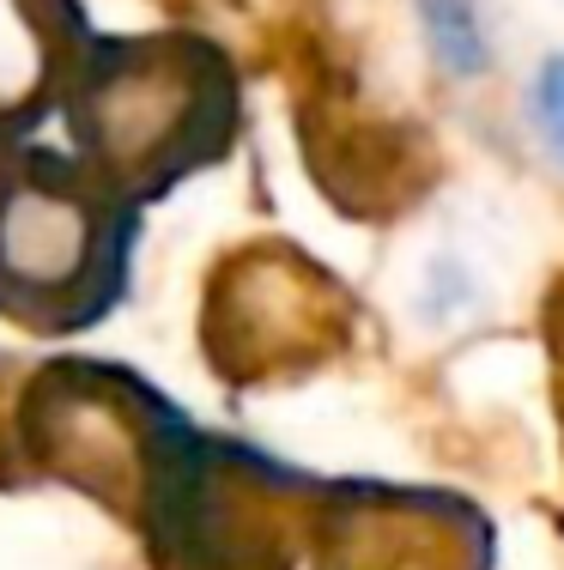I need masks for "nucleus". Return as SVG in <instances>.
<instances>
[{
	"label": "nucleus",
	"mask_w": 564,
	"mask_h": 570,
	"mask_svg": "<svg viewBox=\"0 0 564 570\" xmlns=\"http://www.w3.org/2000/svg\"><path fill=\"white\" fill-rule=\"evenodd\" d=\"M122 267L110 188L61 158L19 153L0 165V309L37 328L103 309Z\"/></svg>",
	"instance_id": "nucleus-2"
},
{
	"label": "nucleus",
	"mask_w": 564,
	"mask_h": 570,
	"mask_svg": "<svg viewBox=\"0 0 564 570\" xmlns=\"http://www.w3.org/2000/svg\"><path fill=\"white\" fill-rule=\"evenodd\" d=\"M474 279H467V267L455 262V255H432V267H425V292H419V316L425 322H455L474 309Z\"/></svg>",
	"instance_id": "nucleus-6"
},
{
	"label": "nucleus",
	"mask_w": 564,
	"mask_h": 570,
	"mask_svg": "<svg viewBox=\"0 0 564 570\" xmlns=\"http://www.w3.org/2000/svg\"><path fill=\"white\" fill-rule=\"evenodd\" d=\"M534 128H541V140L564 165V56H553L541 67V79H534Z\"/></svg>",
	"instance_id": "nucleus-7"
},
{
	"label": "nucleus",
	"mask_w": 564,
	"mask_h": 570,
	"mask_svg": "<svg viewBox=\"0 0 564 570\" xmlns=\"http://www.w3.org/2000/svg\"><path fill=\"white\" fill-rule=\"evenodd\" d=\"M24 438L37 461L61 473L67 485H86L103 504L146 498L158 510L170 468L158 461V431L146 419V401L128 395L116 376L98 371H56L37 383Z\"/></svg>",
	"instance_id": "nucleus-3"
},
{
	"label": "nucleus",
	"mask_w": 564,
	"mask_h": 570,
	"mask_svg": "<svg viewBox=\"0 0 564 570\" xmlns=\"http://www.w3.org/2000/svg\"><path fill=\"white\" fill-rule=\"evenodd\" d=\"M419 7V24H425V43L432 56L449 67V73L474 79L492 67V43H486V19H479L474 0H413Z\"/></svg>",
	"instance_id": "nucleus-5"
},
{
	"label": "nucleus",
	"mask_w": 564,
	"mask_h": 570,
	"mask_svg": "<svg viewBox=\"0 0 564 570\" xmlns=\"http://www.w3.org/2000/svg\"><path fill=\"white\" fill-rule=\"evenodd\" d=\"M73 56L67 0H0V128H19L56 98Z\"/></svg>",
	"instance_id": "nucleus-4"
},
{
	"label": "nucleus",
	"mask_w": 564,
	"mask_h": 570,
	"mask_svg": "<svg viewBox=\"0 0 564 570\" xmlns=\"http://www.w3.org/2000/svg\"><path fill=\"white\" fill-rule=\"evenodd\" d=\"M231 86L195 43H103L73 79V134L103 188L152 195L225 146Z\"/></svg>",
	"instance_id": "nucleus-1"
}]
</instances>
